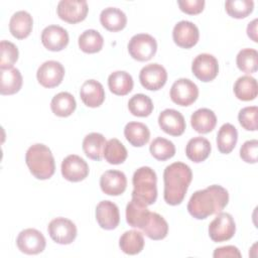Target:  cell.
<instances>
[{
    "mask_svg": "<svg viewBox=\"0 0 258 258\" xmlns=\"http://www.w3.org/2000/svg\"><path fill=\"white\" fill-rule=\"evenodd\" d=\"M228 202V190L222 185L213 184L191 195L187 203V211L195 219L204 220L209 216L222 212Z\"/></svg>",
    "mask_w": 258,
    "mask_h": 258,
    "instance_id": "6da1fadb",
    "label": "cell"
},
{
    "mask_svg": "<svg viewBox=\"0 0 258 258\" xmlns=\"http://www.w3.org/2000/svg\"><path fill=\"white\" fill-rule=\"evenodd\" d=\"M192 179L190 167L183 162H173L163 171V199L170 206H177L183 201Z\"/></svg>",
    "mask_w": 258,
    "mask_h": 258,
    "instance_id": "7a4b0ae2",
    "label": "cell"
},
{
    "mask_svg": "<svg viewBox=\"0 0 258 258\" xmlns=\"http://www.w3.org/2000/svg\"><path fill=\"white\" fill-rule=\"evenodd\" d=\"M25 162L31 174L37 179H48L55 171V163L51 150L41 143L33 144L27 149Z\"/></svg>",
    "mask_w": 258,
    "mask_h": 258,
    "instance_id": "3957f363",
    "label": "cell"
},
{
    "mask_svg": "<svg viewBox=\"0 0 258 258\" xmlns=\"http://www.w3.org/2000/svg\"><path fill=\"white\" fill-rule=\"evenodd\" d=\"M132 198L146 206L153 205L157 199V176L149 166H141L135 170L133 177Z\"/></svg>",
    "mask_w": 258,
    "mask_h": 258,
    "instance_id": "277c9868",
    "label": "cell"
},
{
    "mask_svg": "<svg viewBox=\"0 0 258 258\" xmlns=\"http://www.w3.org/2000/svg\"><path fill=\"white\" fill-rule=\"evenodd\" d=\"M127 47L132 58L138 61H146L156 53L157 42L150 34L138 33L130 38Z\"/></svg>",
    "mask_w": 258,
    "mask_h": 258,
    "instance_id": "5b68a950",
    "label": "cell"
},
{
    "mask_svg": "<svg viewBox=\"0 0 258 258\" xmlns=\"http://www.w3.org/2000/svg\"><path fill=\"white\" fill-rule=\"evenodd\" d=\"M236 232L235 221L229 213H218L209 225V236L214 242H225L233 238Z\"/></svg>",
    "mask_w": 258,
    "mask_h": 258,
    "instance_id": "8992f818",
    "label": "cell"
},
{
    "mask_svg": "<svg viewBox=\"0 0 258 258\" xmlns=\"http://www.w3.org/2000/svg\"><path fill=\"white\" fill-rule=\"evenodd\" d=\"M47 232L55 243L61 245L73 243L78 233L75 223L62 217L51 220L47 226Z\"/></svg>",
    "mask_w": 258,
    "mask_h": 258,
    "instance_id": "52a82bcc",
    "label": "cell"
},
{
    "mask_svg": "<svg viewBox=\"0 0 258 258\" xmlns=\"http://www.w3.org/2000/svg\"><path fill=\"white\" fill-rule=\"evenodd\" d=\"M169 96L171 101L176 105L189 106L198 99L199 88L189 79L181 78L172 84Z\"/></svg>",
    "mask_w": 258,
    "mask_h": 258,
    "instance_id": "ba28073f",
    "label": "cell"
},
{
    "mask_svg": "<svg viewBox=\"0 0 258 258\" xmlns=\"http://www.w3.org/2000/svg\"><path fill=\"white\" fill-rule=\"evenodd\" d=\"M89 7L85 0H61L57 4V16L68 23L83 21L88 14Z\"/></svg>",
    "mask_w": 258,
    "mask_h": 258,
    "instance_id": "9c48e42d",
    "label": "cell"
},
{
    "mask_svg": "<svg viewBox=\"0 0 258 258\" xmlns=\"http://www.w3.org/2000/svg\"><path fill=\"white\" fill-rule=\"evenodd\" d=\"M18 249L25 254L35 255L41 253L46 245V241L41 232L36 229L28 228L22 230L16 239Z\"/></svg>",
    "mask_w": 258,
    "mask_h": 258,
    "instance_id": "30bf717a",
    "label": "cell"
},
{
    "mask_svg": "<svg viewBox=\"0 0 258 258\" xmlns=\"http://www.w3.org/2000/svg\"><path fill=\"white\" fill-rule=\"evenodd\" d=\"M191 72L202 82L213 81L219 73L217 58L210 53H201L195 57L191 63Z\"/></svg>",
    "mask_w": 258,
    "mask_h": 258,
    "instance_id": "8fae6325",
    "label": "cell"
},
{
    "mask_svg": "<svg viewBox=\"0 0 258 258\" xmlns=\"http://www.w3.org/2000/svg\"><path fill=\"white\" fill-rule=\"evenodd\" d=\"M64 68L56 60H46L38 68L36 78L38 83L44 88L57 87L63 80Z\"/></svg>",
    "mask_w": 258,
    "mask_h": 258,
    "instance_id": "7c38bea8",
    "label": "cell"
},
{
    "mask_svg": "<svg viewBox=\"0 0 258 258\" xmlns=\"http://www.w3.org/2000/svg\"><path fill=\"white\" fill-rule=\"evenodd\" d=\"M139 81L146 90L158 91L167 81L166 70L159 63H149L141 69Z\"/></svg>",
    "mask_w": 258,
    "mask_h": 258,
    "instance_id": "4fadbf2b",
    "label": "cell"
},
{
    "mask_svg": "<svg viewBox=\"0 0 258 258\" xmlns=\"http://www.w3.org/2000/svg\"><path fill=\"white\" fill-rule=\"evenodd\" d=\"M62 176L72 182L84 180L89 175L88 163L79 155L70 154L61 162L60 166Z\"/></svg>",
    "mask_w": 258,
    "mask_h": 258,
    "instance_id": "5bb4252c",
    "label": "cell"
},
{
    "mask_svg": "<svg viewBox=\"0 0 258 258\" xmlns=\"http://www.w3.org/2000/svg\"><path fill=\"white\" fill-rule=\"evenodd\" d=\"M172 38L174 43L182 48H190L195 46L200 38V31L196 24L187 20L177 22L172 30Z\"/></svg>",
    "mask_w": 258,
    "mask_h": 258,
    "instance_id": "9a60e30c",
    "label": "cell"
},
{
    "mask_svg": "<svg viewBox=\"0 0 258 258\" xmlns=\"http://www.w3.org/2000/svg\"><path fill=\"white\" fill-rule=\"evenodd\" d=\"M68 31L59 25H48L41 32V42L50 51H60L69 43Z\"/></svg>",
    "mask_w": 258,
    "mask_h": 258,
    "instance_id": "2e32d148",
    "label": "cell"
},
{
    "mask_svg": "<svg viewBox=\"0 0 258 258\" xmlns=\"http://www.w3.org/2000/svg\"><path fill=\"white\" fill-rule=\"evenodd\" d=\"M158 125L163 132L171 136H179L185 130V120L180 112L165 109L158 116Z\"/></svg>",
    "mask_w": 258,
    "mask_h": 258,
    "instance_id": "e0dca14e",
    "label": "cell"
},
{
    "mask_svg": "<svg viewBox=\"0 0 258 258\" xmlns=\"http://www.w3.org/2000/svg\"><path fill=\"white\" fill-rule=\"evenodd\" d=\"M126 186V175L120 170H107L100 177V187L108 196H120L125 191Z\"/></svg>",
    "mask_w": 258,
    "mask_h": 258,
    "instance_id": "ac0fdd59",
    "label": "cell"
},
{
    "mask_svg": "<svg viewBox=\"0 0 258 258\" xmlns=\"http://www.w3.org/2000/svg\"><path fill=\"white\" fill-rule=\"evenodd\" d=\"M96 220L104 230H114L120 222L119 209L111 201H102L96 207Z\"/></svg>",
    "mask_w": 258,
    "mask_h": 258,
    "instance_id": "d6986e66",
    "label": "cell"
},
{
    "mask_svg": "<svg viewBox=\"0 0 258 258\" xmlns=\"http://www.w3.org/2000/svg\"><path fill=\"white\" fill-rule=\"evenodd\" d=\"M80 97L87 107L97 108L101 106L105 100V91L100 82L88 80L80 89Z\"/></svg>",
    "mask_w": 258,
    "mask_h": 258,
    "instance_id": "ffe728a7",
    "label": "cell"
},
{
    "mask_svg": "<svg viewBox=\"0 0 258 258\" xmlns=\"http://www.w3.org/2000/svg\"><path fill=\"white\" fill-rule=\"evenodd\" d=\"M150 216L147 206L140 201L133 199L126 206V222L133 228L142 230Z\"/></svg>",
    "mask_w": 258,
    "mask_h": 258,
    "instance_id": "44dd1931",
    "label": "cell"
},
{
    "mask_svg": "<svg viewBox=\"0 0 258 258\" xmlns=\"http://www.w3.org/2000/svg\"><path fill=\"white\" fill-rule=\"evenodd\" d=\"M33 26L32 16L24 10L16 11L10 18L9 21V30L11 34L17 39L26 38Z\"/></svg>",
    "mask_w": 258,
    "mask_h": 258,
    "instance_id": "7402d4cb",
    "label": "cell"
},
{
    "mask_svg": "<svg viewBox=\"0 0 258 258\" xmlns=\"http://www.w3.org/2000/svg\"><path fill=\"white\" fill-rule=\"evenodd\" d=\"M217 124V117L215 113L208 108L198 109L190 116V125L201 134H206L213 131Z\"/></svg>",
    "mask_w": 258,
    "mask_h": 258,
    "instance_id": "603a6c76",
    "label": "cell"
},
{
    "mask_svg": "<svg viewBox=\"0 0 258 258\" xmlns=\"http://www.w3.org/2000/svg\"><path fill=\"white\" fill-rule=\"evenodd\" d=\"M212 150L210 141L202 136H197L188 140L185 146V154L187 158L196 163L205 161Z\"/></svg>",
    "mask_w": 258,
    "mask_h": 258,
    "instance_id": "cb8c5ba5",
    "label": "cell"
},
{
    "mask_svg": "<svg viewBox=\"0 0 258 258\" xmlns=\"http://www.w3.org/2000/svg\"><path fill=\"white\" fill-rule=\"evenodd\" d=\"M100 22L109 31H120L127 24L126 14L119 8L107 7L100 14Z\"/></svg>",
    "mask_w": 258,
    "mask_h": 258,
    "instance_id": "d4e9b609",
    "label": "cell"
},
{
    "mask_svg": "<svg viewBox=\"0 0 258 258\" xmlns=\"http://www.w3.org/2000/svg\"><path fill=\"white\" fill-rule=\"evenodd\" d=\"M1 75V95H13L16 94L22 87V76L18 69H0Z\"/></svg>",
    "mask_w": 258,
    "mask_h": 258,
    "instance_id": "484cf974",
    "label": "cell"
},
{
    "mask_svg": "<svg viewBox=\"0 0 258 258\" xmlns=\"http://www.w3.org/2000/svg\"><path fill=\"white\" fill-rule=\"evenodd\" d=\"M124 136L131 145L142 147L149 141L150 131L141 122H129L124 127Z\"/></svg>",
    "mask_w": 258,
    "mask_h": 258,
    "instance_id": "4316f807",
    "label": "cell"
},
{
    "mask_svg": "<svg viewBox=\"0 0 258 258\" xmlns=\"http://www.w3.org/2000/svg\"><path fill=\"white\" fill-rule=\"evenodd\" d=\"M133 79L125 71L113 72L108 77V87L110 91L117 96H125L133 89Z\"/></svg>",
    "mask_w": 258,
    "mask_h": 258,
    "instance_id": "83f0119b",
    "label": "cell"
},
{
    "mask_svg": "<svg viewBox=\"0 0 258 258\" xmlns=\"http://www.w3.org/2000/svg\"><path fill=\"white\" fill-rule=\"evenodd\" d=\"M106 142V138L101 133L92 132L86 135L83 140V150L86 156L93 160L100 161L103 158Z\"/></svg>",
    "mask_w": 258,
    "mask_h": 258,
    "instance_id": "f1b7e54d",
    "label": "cell"
},
{
    "mask_svg": "<svg viewBox=\"0 0 258 258\" xmlns=\"http://www.w3.org/2000/svg\"><path fill=\"white\" fill-rule=\"evenodd\" d=\"M77 107L74 96L69 92H60L56 94L50 102V109L52 113L58 117L71 116Z\"/></svg>",
    "mask_w": 258,
    "mask_h": 258,
    "instance_id": "f546056e",
    "label": "cell"
},
{
    "mask_svg": "<svg viewBox=\"0 0 258 258\" xmlns=\"http://www.w3.org/2000/svg\"><path fill=\"white\" fill-rule=\"evenodd\" d=\"M142 232L151 240H162L167 236L168 224L162 216L150 212L149 219Z\"/></svg>",
    "mask_w": 258,
    "mask_h": 258,
    "instance_id": "4dcf8cb0",
    "label": "cell"
},
{
    "mask_svg": "<svg viewBox=\"0 0 258 258\" xmlns=\"http://www.w3.org/2000/svg\"><path fill=\"white\" fill-rule=\"evenodd\" d=\"M238 141V132L234 125L225 123L221 126L217 134V146L221 153L228 154L236 146Z\"/></svg>",
    "mask_w": 258,
    "mask_h": 258,
    "instance_id": "1f68e13d",
    "label": "cell"
},
{
    "mask_svg": "<svg viewBox=\"0 0 258 258\" xmlns=\"http://www.w3.org/2000/svg\"><path fill=\"white\" fill-rule=\"evenodd\" d=\"M120 249L128 255H136L144 248L143 234L136 230H129L122 234L119 240Z\"/></svg>",
    "mask_w": 258,
    "mask_h": 258,
    "instance_id": "d6a6232c",
    "label": "cell"
},
{
    "mask_svg": "<svg viewBox=\"0 0 258 258\" xmlns=\"http://www.w3.org/2000/svg\"><path fill=\"white\" fill-rule=\"evenodd\" d=\"M234 94L241 101H252L257 97V81L251 76H242L234 84Z\"/></svg>",
    "mask_w": 258,
    "mask_h": 258,
    "instance_id": "836d02e7",
    "label": "cell"
},
{
    "mask_svg": "<svg viewBox=\"0 0 258 258\" xmlns=\"http://www.w3.org/2000/svg\"><path fill=\"white\" fill-rule=\"evenodd\" d=\"M79 47L86 53H96L100 51L104 44L101 33L95 29H87L79 36Z\"/></svg>",
    "mask_w": 258,
    "mask_h": 258,
    "instance_id": "e575fe53",
    "label": "cell"
},
{
    "mask_svg": "<svg viewBox=\"0 0 258 258\" xmlns=\"http://www.w3.org/2000/svg\"><path fill=\"white\" fill-rule=\"evenodd\" d=\"M127 149L117 138H112L106 142L103 157L110 164H121L127 158Z\"/></svg>",
    "mask_w": 258,
    "mask_h": 258,
    "instance_id": "d590c367",
    "label": "cell"
},
{
    "mask_svg": "<svg viewBox=\"0 0 258 258\" xmlns=\"http://www.w3.org/2000/svg\"><path fill=\"white\" fill-rule=\"evenodd\" d=\"M149 151L155 159L159 161H164L174 156L175 146L170 140L166 138L156 137L150 143Z\"/></svg>",
    "mask_w": 258,
    "mask_h": 258,
    "instance_id": "8d00e7d4",
    "label": "cell"
},
{
    "mask_svg": "<svg viewBox=\"0 0 258 258\" xmlns=\"http://www.w3.org/2000/svg\"><path fill=\"white\" fill-rule=\"evenodd\" d=\"M128 109L133 116L147 117L153 111V103L148 96L144 94H136L130 98Z\"/></svg>",
    "mask_w": 258,
    "mask_h": 258,
    "instance_id": "74e56055",
    "label": "cell"
},
{
    "mask_svg": "<svg viewBox=\"0 0 258 258\" xmlns=\"http://www.w3.org/2000/svg\"><path fill=\"white\" fill-rule=\"evenodd\" d=\"M236 63L240 71L253 74L258 70V52L254 48H243L236 56Z\"/></svg>",
    "mask_w": 258,
    "mask_h": 258,
    "instance_id": "f35d334b",
    "label": "cell"
},
{
    "mask_svg": "<svg viewBox=\"0 0 258 258\" xmlns=\"http://www.w3.org/2000/svg\"><path fill=\"white\" fill-rule=\"evenodd\" d=\"M254 2L252 0H228L225 3L226 12L233 18L242 19L252 13Z\"/></svg>",
    "mask_w": 258,
    "mask_h": 258,
    "instance_id": "ab89813d",
    "label": "cell"
},
{
    "mask_svg": "<svg viewBox=\"0 0 258 258\" xmlns=\"http://www.w3.org/2000/svg\"><path fill=\"white\" fill-rule=\"evenodd\" d=\"M0 69L13 68V64L17 61L19 54L17 46L8 40H2L0 42Z\"/></svg>",
    "mask_w": 258,
    "mask_h": 258,
    "instance_id": "60d3db41",
    "label": "cell"
},
{
    "mask_svg": "<svg viewBox=\"0 0 258 258\" xmlns=\"http://www.w3.org/2000/svg\"><path fill=\"white\" fill-rule=\"evenodd\" d=\"M257 113L258 108L256 106H249L241 109L238 114V120L240 125L248 131L257 130Z\"/></svg>",
    "mask_w": 258,
    "mask_h": 258,
    "instance_id": "b9f144b4",
    "label": "cell"
},
{
    "mask_svg": "<svg viewBox=\"0 0 258 258\" xmlns=\"http://www.w3.org/2000/svg\"><path fill=\"white\" fill-rule=\"evenodd\" d=\"M258 141L256 139L247 140L240 148V157L247 163L257 162Z\"/></svg>",
    "mask_w": 258,
    "mask_h": 258,
    "instance_id": "7bdbcfd3",
    "label": "cell"
},
{
    "mask_svg": "<svg viewBox=\"0 0 258 258\" xmlns=\"http://www.w3.org/2000/svg\"><path fill=\"white\" fill-rule=\"evenodd\" d=\"M179 9L189 15L199 14L204 10L206 2L204 0H179L177 1Z\"/></svg>",
    "mask_w": 258,
    "mask_h": 258,
    "instance_id": "ee69618b",
    "label": "cell"
},
{
    "mask_svg": "<svg viewBox=\"0 0 258 258\" xmlns=\"http://www.w3.org/2000/svg\"><path fill=\"white\" fill-rule=\"evenodd\" d=\"M213 256L215 258H224V257H238L240 258L242 255L239 251V249L235 246L229 245V246H224L215 249Z\"/></svg>",
    "mask_w": 258,
    "mask_h": 258,
    "instance_id": "f6af8a7d",
    "label": "cell"
},
{
    "mask_svg": "<svg viewBox=\"0 0 258 258\" xmlns=\"http://www.w3.org/2000/svg\"><path fill=\"white\" fill-rule=\"evenodd\" d=\"M247 34L254 41L257 42V19L252 20L247 26Z\"/></svg>",
    "mask_w": 258,
    "mask_h": 258,
    "instance_id": "bcb514c9",
    "label": "cell"
}]
</instances>
